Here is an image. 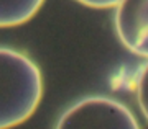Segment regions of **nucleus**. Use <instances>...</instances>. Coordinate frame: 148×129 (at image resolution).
Listing matches in <instances>:
<instances>
[{
  "mask_svg": "<svg viewBox=\"0 0 148 129\" xmlns=\"http://www.w3.org/2000/svg\"><path fill=\"white\" fill-rule=\"evenodd\" d=\"M43 97V77L23 52L0 47V129L25 123Z\"/></svg>",
  "mask_w": 148,
  "mask_h": 129,
  "instance_id": "1",
  "label": "nucleus"
},
{
  "mask_svg": "<svg viewBox=\"0 0 148 129\" xmlns=\"http://www.w3.org/2000/svg\"><path fill=\"white\" fill-rule=\"evenodd\" d=\"M135 90H137V101L140 106V111L148 121V62L143 66L140 74H138Z\"/></svg>",
  "mask_w": 148,
  "mask_h": 129,
  "instance_id": "5",
  "label": "nucleus"
},
{
  "mask_svg": "<svg viewBox=\"0 0 148 129\" xmlns=\"http://www.w3.org/2000/svg\"><path fill=\"white\" fill-rule=\"evenodd\" d=\"M122 44L142 57H148V0H120L114 15Z\"/></svg>",
  "mask_w": 148,
  "mask_h": 129,
  "instance_id": "3",
  "label": "nucleus"
},
{
  "mask_svg": "<svg viewBox=\"0 0 148 129\" xmlns=\"http://www.w3.org/2000/svg\"><path fill=\"white\" fill-rule=\"evenodd\" d=\"M77 2L87 7H92V8H112V7L119 5L120 0H77Z\"/></svg>",
  "mask_w": 148,
  "mask_h": 129,
  "instance_id": "6",
  "label": "nucleus"
},
{
  "mask_svg": "<svg viewBox=\"0 0 148 129\" xmlns=\"http://www.w3.org/2000/svg\"><path fill=\"white\" fill-rule=\"evenodd\" d=\"M45 0H0V28L18 26L32 20Z\"/></svg>",
  "mask_w": 148,
  "mask_h": 129,
  "instance_id": "4",
  "label": "nucleus"
},
{
  "mask_svg": "<svg viewBox=\"0 0 148 129\" xmlns=\"http://www.w3.org/2000/svg\"><path fill=\"white\" fill-rule=\"evenodd\" d=\"M54 129H140V124L123 103L95 95L71 105Z\"/></svg>",
  "mask_w": 148,
  "mask_h": 129,
  "instance_id": "2",
  "label": "nucleus"
}]
</instances>
